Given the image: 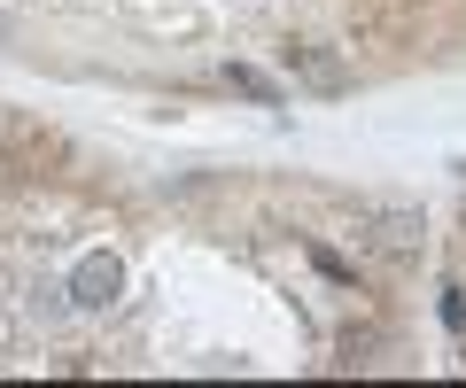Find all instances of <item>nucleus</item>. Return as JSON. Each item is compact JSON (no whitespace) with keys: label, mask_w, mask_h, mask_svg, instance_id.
Listing matches in <instances>:
<instances>
[{"label":"nucleus","mask_w":466,"mask_h":388,"mask_svg":"<svg viewBox=\"0 0 466 388\" xmlns=\"http://www.w3.org/2000/svg\"><path fill=\"white\" fill-rule=\"evenodd\" d=\"M70 295H78L86 311H94V303H109V295H116V256H86V264L70 272Z\"/></svg>","instance_id":"obj_1"},{"label":"nucleus","mask_w":466,"mask_h":388,"mask_svg":"<svg viewBox=\"0 0 466 388\" xmlns=\"http://www.w3.org/2000/svg\"><path fill=\"white\" fill-rule=\"evenodd\" d=\"M443 319H451V334H466V287H443Z\"/></svg>","instance_id":"obj_2"}]
</instances>
